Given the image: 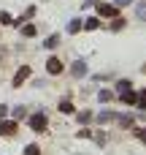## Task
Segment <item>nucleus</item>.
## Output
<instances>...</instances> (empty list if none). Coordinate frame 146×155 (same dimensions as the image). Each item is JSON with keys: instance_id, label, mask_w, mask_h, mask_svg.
Masks as SVG:
<instances>
[{"instance_id": "nucleus-1", "label": "nucleus", "mask_w": 146, "mask_h": 155, "mask_svg": "<svg viewBox=\"0 0 146 155\" xmlns=\"http://www.w3.org/2000/svg\"><path fill=\"white\" fill-rule=\"evenodd\" d=\"M30 128H33L35 134H43V131H46V114H41V112L33 114V117H30Z\"/></svg>"}, {"instance_id": "nucleus-2", "label": "nucleus", "mask_w": 146, "mask_h": 155, "mask_svg": "<svg viewBox=\"0 0 146 155\" xmlns=\"http://www.w3.org/2000/svg\"><path fill=\"white\" fill-rule=\"evenodd\" d=\"M95 5H98V14L100 16H116V11H119L116 5H108V3H95Z\"/></svg>"}, {"instance_id": "nucleus-3", "label": "nucleus", "mask_w": 146, "mask_h": 155, "mask_svg": "<svg viewBox=\"0 0 146 155\" xmlns=\"http://www.w3.org/2000/svg\"><path fill=\"white\" fill-rule=\"evenodd\" d=\"M46 71H49L51 76H57V74H62V63H60L57 57H49V60H46Z\"/></svg>"}, {"instance_id": "nucleus-4", "label": "nucleus", "mask_w": 146, "mask_h": 155, "mask_svg": "<svg viewBox=\"0 0 146 155\" xmlns=\"http://www.w3.org/2000/svg\"><path fill=\"white\" fill-rule=\"evenodd\" d=\"M70 74H73L76 79H81V76H87V63H84V60H76V63L70 65Z\"/></svg>"}, {"instance_id": "nucleus-5", "label": "nucleus", "mask_w": 146, "mask_h": 155, "mask_svg": "<svg viewBox=\"0 0 146 155\" xmlns=\"http://www.w3.org/2000/svg\"><path fill=\"white\" fill-rule=\"evenodd\" d=\"M14 134H16V120H8V123L0 120V136H14Z\"/></svg>"}, {"instance_id": "nucleus-6", "label": "nucleus", "mask_w": 146, "mask_h": 155, "mask_svg": "<svg viewBox=\"0 0 146 155\" xmlns=\"http://www.w3.org/2000/svg\"><path fill=\"white\" fill-rule=\"evenodd\" d=\"M27 76H30V68H27V65H22V68L16 71V76H14V87H19V84H22Z\"/></svg>"}, {"instance_id": "nucleus-7", "label": "nucleus", "mask_w": 146, "mask_h": 155, "mask_svg": "<svg viewBox=\"0 0 146 155\" xmlns=\"http://www.w3.org/2000/svg\"><path fill=\"white\" fill-rule=\"evenodd\" d=\"M81 27H84V30H98V27H100V19H98V16H89L87 22H81Z\"/></svg>"}, {"instance_id": "nucleus-8", "label": "nucleus", "mask_w": 146, "mask_h": 155, "mask_svg": "<svg viewBox=\"0 0 146 155\" xmlns=\"http://www.w3.org/2000/svg\"><path fill=\"white\" fill-rule=\"evenodd\" d=\"M119 95H122V104H127V106L135 104V93H133V90H125V93H119Z\"/></svg>"}, {"instance_id": "nucleus-9", "label": "nucleus", "mask_w": 146, "mask_h": 155, "mask_svg": "<svg viewBox=\"0 0 146 155\" xmlns=\"http://www.w3.org/2000/svg\"><path fill=\"white\" fill-rule=\"evenodd\" d=\"M79 30H81V19H70V22H68V33L73 35V33H79Z\"/></svg>"}, {"instance_id": "nucleus-10", "label": "nucleus", "mask_w": 146, "mask_h": 155, "mask_svg": "<svg viewBox=\"0 0 146 155\" xmlns=\"http://www.w3.org/2000/svg\"><path fill=\"white\" fill-rule=\"evenodd\" d=\"M111 120H116L114 112H100V114H98V123H111Z\"/></svg>"}, {"instance_id": "nucleus-11", "label": "nucleus", "mask_w": 146, "mask_h": 155, "mask_svg": "<svg viewBox=\"0 0 146 155\" xmlns=\"http://www.w3.org/2000/svg\"><path fill=\"white\" fill-rule=\"evenodd\" d=\"M54 46H60V35H49L46 38V49H54Z\"/></svg>"}, {"instance_id": "nucleus-12", "label": "nucleus", "mask_w": 146, "mask_h": 155, "mask_svg": "<svg viewBox=\"0 0 146 155\" xmlns=\"http://www.w3.org/2000/svg\"><path fill=\"white\" fill-rule=\"evenodd\" d=\"M60 112H62V114H73V104H70V101H62V104H60Z\"/></svg>"}, {"instance_id": "nucleus-13", "label": "nucleus", "mask_w": 146, "mask_h": 155, "mask_svg": "<svg viewBox=\"0 0 146 155\" xmlns=\"http://www.w3.org/2000/svg\"><path fill=\"white\" fill-rule=\"evenodd\" d=\"M135 104H138L141 109H146V90H141V93L135 95Z\"/></svg>"}, {"instance_id": "nucleus-14", "label": "nucleus", "mask_w": 146, "mask_h": 155, "mask_svg": "<svg viewBox=\"0 0 146 155\" xmlns=\"http://www.w3.org/2000/svg\"><path fill=\"white\" fill-rule=\"evenodd\" d=\"M116 120H119L122 128H130V125H133V117H127V114H122V117H116Z\"/></svg>"}, {"instance_id": "nucleus-15", "label": "nucleus", "mask_w": 146, "mask_h": 155, "mask_svg": "<svg viewBox=\"0 0 146 155\" xmlns=\"http://www.w3.org/2000/svg\"><path fill=\"white\" fill-rule=\"evenodd\" d=\"M24 155H41L38 144H27V147H24Z\"/></svg>"}, {"instance_id": "nucleus-16", "label": "nucleus", "mask_w": 146, "mask_h": 155, "mask_svg": "<svg viewBox=\"0 0 146 155\" xmlns=\"http://www.w3.org/2000/svg\"><path fill=\"white\" fill-rule=\"evenodd\" d=\"M98 101H103V104L111 101V90H100V93H98Z\"/></svg>"}, {"instance_id": "nucleus-17", "label": "nucleus", "mask_w": 146, "mask_h": 155, "mask_svg": "<svg viewBox=\"0 0 146 155\" xmlns=\"http://www.w3.org/2000/svg\"><path fill=\"white\" fill-rule=\"evenodd\" d=\"M24 114H27V109H24V106H16V109H14V120H22Z\"/></svg>"}, {"instance_id": "nucleus-18", "label": "nucleus", "mask_w": 146, "mask_h": 155, "mask_svg": "<svg viewBox=\"0 0 146 155\" xmlns=\"http://www.w3.org/2000/svg\"><path fill=\"white\" fill-rule=\"evenodd\" d=\"M135 14H138V19H146V3H138Z\"/></svg>"}, {"instance_id": "nucleus-19", "label": "nucleus", "mask_w": 146, "mask_h": 155, "mask_svg": "<svg viewBox=\"0 0 146 155\" xmlns=\"http://www.w3.org/2000/svg\"><path fill=\"white\" fill-rule=\"evenodd\" d=\"M92 120V112H79V123H89Z\"/></svg>"}, {"instance_id": "nucleus-20", "label": "nucleus", "mask_w": 146, "mask_h": 155, "mask_svg": "<svg viewBox=\"0 0 146 155\" xmlns=\"http://www.w3.org/2000/svg\"><path fill=\"white\" fill-rule=\"evenodd\" d=\"M0 22H3V25H11L14 19H11V14H8V11H0Z\"/></svg>"}, {"instance_id": "nucleus-21", "label": "nucleus", "mask_w": 146, "mask_h": 155, "mask_svg": "<svg viewBox=\"0 0 146 155\" xmlns=\"http://www.w3.org/2000/svg\"><path fill=\"white\" fill-rule=\"evenodd\" d=\"M22 33H24V35H35V25H24Z\"/></svg>"}, {"instance_id": "nucleus-22", "label": "nucleus", "mask_w": 146, "mask_h": 155, "mask_svg": "<svg viewBox=\"0 0 146 155\" xmlns=\"http://www.w3.org/2000/svg\"><path fill=\"white\" fill-rule=\"evenodd\" d=\"M116 90H119V93H125V90H130V82H127V79H122V82L116 84Z\"/></svg>"}, {"instance_id": "nucleus-23", "label": "nucleus", "mask_w": 146, "mask_h": 155, "mask_svg": "<svg viewBox=\"0 0 146 155\" xmlns=\"http://www.w3.org/2000/svg\"><path fill=\"white\" fill-rule=\"evenodd\" d=\"M76 136H79V139H89V136H92V131H87V128H84V131H79Z\"/></svg>"}, {"instance_id": "nucleus-24", "label": "nucleus", "mask_w": 146, "mask_h": 155, "mask_svg": "<svg viewBox=\"0 0 146 155\" xmlns=\"http://www.w3.org/2000/svg\"><path fill=\"white\" fill-rule=\"evenodd\" d=\"M135 136H138V139H141V142L146 144V128H141V131H135Z\"/></svg>"}, {"instance_id": "nucleus-25", "label": "nucleus", "mask_w": 146, "mask_h": 155, "mask_svg": "<svg viewBox=\"0 0 146 155\" xmlns=\"http://www.w3.org/2000/svg\"><path fill=\"white\" fill-rule=\"evenodd\" d=\"M5 114H8V106H5V104H0V120H3Z\"/></svg>"}, {"instance_id": "nucleus-26", "label": "nucleus", "mask_w": 146, "mask_h": 155, "mask_svg": "<svg viewBox=\"0 0 146 155\" xmlns=\"http://www.w3.org/2000/svg\"><path fill=\"white\" fill-rule=\"evenodd\" d=\"M133 0H116V8H122V5H130Z\"/></svg>"}]
</instances>
